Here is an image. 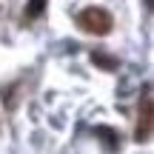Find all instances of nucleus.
Wrapping results in <instances>:
<instances>
[{"mask_svg":"<svg viewBox=\"0 0 154 154\" xmlns=\"http://www.w3.org/2000/svg\"><path fill=\"white\" fill-rule=\"evenodd\" d=\"M77 26H80L86 34H97V37H103V34L111 32L114 20H111V14L106 9H100V6H88V9H83L80 14H77Z\"/></svg>","mask_w":154,"mask_h":154,"instance_id":"f257e3e1","label":"nucleus"},{"mask_svg":"<svg viewBox=\"0 0 154 154\" xmlns=\"http://www.w3.org/2000/svg\"><path fill=\"white\" fill-rule=\"evenodd\" d=\"M91 60L97 63V66H103V69H117V60H114V57H106V54H100V51H94Z\"/></svg>","mask_w":154,"mask_h":154,"instance_id":"7ed1b4c3","label":"nucleus"},{"mask_svg":"<svg viewBox=\"0 0 154 154\" xmlns=\"http://www.w3.org/2000/svg\"><path fill=\"white\" fill-rule=\"evenodd\" d=\"M43 6H46V0H32V6H29V17H37L40 11H43Z\"/></svg>","mask_w":154,"mask_h":154,"instance_id":"20e7f679","label":"nucleus"},{"mask_svg":"<svg viewBox=\"0 0 154 154\" xmlns=\"http://www.w3.org/2000/svg\"><path fill=\"white\" fill-rule=\"evenodd\" d=\"M149 134H151V97H149V91H146L143 94V117H140V123H137V143H146Z\"/></svg>","mask_w":154,"mask_h":154,"instance_id":"f03ea898","label":"nucleus"}]
</instances>
